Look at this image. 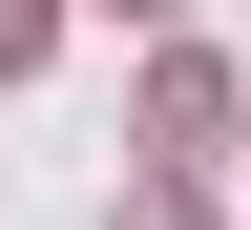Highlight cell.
<instances>
[{
	"instance_id": "277c9868",
	"label": "cell",
	"mask_w": 251,
	"mask_h": 230,
	"mask_svg": "<svg viewBox=\"0 0 251 230\" xmlns=\"http://www.w3.org/2000/svg\"><path fill=\"white\" fill-rule=\"evenodd\" d=\"M126 21H168V0H126Z\"/></svg>"
},
{
	"instance_id": "7a4b0ae2",
	"label": "cell",
	"mask_w": 251,
	"mask_h": 230,
	"mask_svg": "<svg viewBox=\"0 0 251 230\" xmlns=\"http://www.w3.org/2000/svg\"><path fill=\"white\" fill-rule=\"evenodd\" d=\"M42 42H63V0H0V63H42Z\"/></svg>"
},
{
	"instance_id": "6da1fadb",
	"label": "cell",
	"mask_w": 251,
	"mask_h": 230,
	"mask_svg": "<svg viewBox=\"0 0 251 230\" xmlns=\"http://www.w3.org/2000/svg\"><path fill=\"white\" fill-rule=\"evenodd\" d=\"M147 147H168V168H209V147H230V63H209V42L147 63Z\"/></svg>"
},
{
	"instance_id": "3957f363",
	"label": "cell",
	"mask_w": 251,
	"mask_h": 230,
	"mask_svg": "<svg viewBox=\"0 0 251 230\" xmlns=\"http://www.w3.org/2000/svg\"><path fill=\"white\" fill-rule=\"evenodd\" d=\"M105 230H209V209H188V188H147V209H105Z\"/></svg>"
}]
</instances>
